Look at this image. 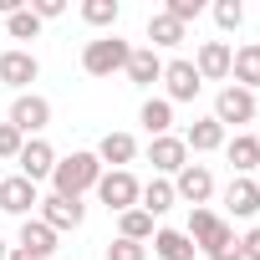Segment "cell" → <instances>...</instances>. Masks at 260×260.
I'll list each match as a JSON object with an SVG mask.
<instances>
[{
  "mask_svg": "<svg viewBox=\"0 0 260 260\" xmlns=\"http://www.w3.org/2000/svg\"><path fill=\"white\" fill-rule=\"evenodd\" d=\"M102 174H107V169L97 164V153H67V158H56V169H51V194L82 199L87 189H97Z\"/></svg>",
  "mask_w": 260,
  "mask_h": 260,
  "instance_id": "6da1fadb",
  "label": "cell"
},
{
  "mask_svg": "<svg viewBox=\"0 0 260 260\" xmlns=\"http://www.w3.org/2000/svg\"><path fill=\"white\" fill-rule=\"evenodd\" d=\"M127 56H133V46H127L122 36H97V41H87L82 67H87V77H112V72L127 67Z\"/></svg>",
  "mask_w": 260,
  "mask_h": 260,
  "instance_id": "7a4b0ae2",
  "label": "cell"
},
{
  "mask_svg": "<svg viewBox=\"0 0 260 260\" xmlns=\"http://www.w3.org/2000/svg\"><path fill=\"white\" fill-rule=\"evenodd\" d=\"M138 194H143V184L127 174V169H107L102 179H97V199L112 209V214H122V209H138Z\"/></svg>",
  "mask_w": 260,
  "mask_h": 260,
  "instance_id": "3957f363",
  "label": "cell"
},
{
  "mask_svg": "<svg viewBox=\"0 0 260 260\" xmlns=\"http://www.w3.org/2000/svg\"><path fill=\"white\" fill-rule=\"evenodd\" d=\"M189 240H194V250H204V255H214L224 240H235V224L230 219H219L214 209H194L189 214V230H184Z\"/></svg>",
  "mask_w": 260,
  "mask_h": 260,
  "instance_id": "277c9868",
  "label": "cell"
},
{
  "mask_svg": "<svg viewBox=\"0 0 260 260\" xmlns=\"http://www.w3.org/2000/svg\"><path fill=\"white\" fill-rule=\"evenodd\" d=\"M209 194H214V174H209L204 164H184V169L174 174V199H184L189 209H204Z\"/></svg>",
  "mask_w": 260,
  "mask_h": 260,
  "instance_id": "5b68a950",
  "label": "cell"
},
{
  "mask_svg": "<svg viewBox=\"0 0 260 260\" xmlns=\"http://www.w3.org/2000/svg\"><path fill=\"white\" fill-rule=\"evenodd\" d=\"M214 122L219 127H240V122H255V92H245V87H224L219 97H214Z\"/></svg>",
  "mask_w": 260,
  "mask_h": 260,
  "instance_id": "8992f818",
  "label": "cell"
},
{
  "mask_svg": "<svg viewBox=\"0 0 260 260\" xmlns=\"http://www.w3.org/2000/svg\"><path fill=\"white\" fill-rule=\"evenodd\" d=\"M16 133L26 138V133H41V127L51 122V102L46 97H36V92H21L16 102H11V117H6Z\"/></svg>",
  "mask_w": 260,
  "mask_h": 260,
  "instance_id": "52a82bcc",
  "label": "cell"
},
{
  "mask_svg": "<svg viewBox=\"0 0 260 260\" xmlns=\"http://www.w3.org/2000/svg\"><path fill=\"white\" fill-rule=\"evenodd\" d=\"M36 209H41L36 219H41V224H51L56 235H61V230H82V219H87L82 199H61V194H46V199H41Z\"/></svg>",
  "mask_w": 260,
  "mask_h": 260,
  "instance_id": "ba28073f",
  "label": "cell"
},
{
  "mask_svg": "<svg viewBox=\"0 0 260 260\" xmlns=\"http://www.w3.org/2000/svg\"><path fill=\"white\" fill-rule=\"evenodd\" d=\"M36 77H41V61H36L31 51H21V46H11V51H0V82H6V87L26 92V87H31Z\"/></svg>",
  "mask_w": 260,
  "mask_h": 260,
  "instance_id": "9c48e42d",
  "label": "cell"
},
{
  "mask_svg": "<svg viewBox=\"0 0 260 260\" xmlns=\"http://www.w3.org/2000/svg\"><path fill=\"white\" fill-rule=\"evenodd\" d=\"M36 204H41V194H36V184H31V179H21V174L0 179V209H6V214L31 219V209H36Z\"/></svg>",
  "mask_w": 260,
  "mask_h": 260,
  "instance_id": "30bf717a",
  "label": "cell"
},
{
  "mask_svg": "<svg viewBox=\"0 0 260 260\" xmlns=\"http://www.w3.org/2000/svg\"><path fill=\"white\" fill-rule=\"evenodd\" d=\"M148 164H153V174H158V179L179 174V169L189 164V148H184V138H174V133L153 138V143H148Z\"/></svg>",
  "mask_w": 260,
  "mask_h": 260,
  "instance_id": "8fae6325",
  "label": "cell"
},
{
  "mask_svg": "<svg viewBox=\"0 0 260 260\" xmlns=\"http://www.w3.org/2000/svg\"><path fill=\"white\" fill-rule=\"evenodd\" d=\"M230 56H235V46H230V41H204V46H199V56H194L199 82H224V77H230Z\"/></svg>",
  "mask_w": 260,
  "mask_h": 260,
  "instance_id": "7c38bea8",
  "label": "cell"
},
{
  "mask_svg": "<svg viewBox=\"0 0 260 260\" xmlns=\"http://www.w3.org/2000/svg\"><path fill=\"white\" fill-rule=\"evenodd\" d=\"M164 87H169V102H194L204 82H199L194 61H164Z\"/></svg>",
  "mask_w": 260,
  "mask_h": 260,
  "instance_id": "4fadbf2b",
  "label": "cell"
},
{
  "mask_svg": "<svg viewBox=\"0 0 260 260\" xmlns=\"http://www.w3.org/2000/svg\"><path fill=\"white\" fill-rule=\"evenodd\" d=\"M21 179H31V184H41V179H51V169H56V148L46 143V138H31L26 148H21Z\"/></svg>",
  "mask_w": 260,
  "mask_h": 260,
  "instance_id": "5bb4252c",
  "label": "cell"
},
{
  "mask_svg": "<svg viewBox=\"0 0 260 260\" xmlns=\"http://www.w3.org/2000/svg\"><path fill=\"white\" fill-rule=\"evenodd\" d=\"M127 82L133 87H153V82H164V56L153 51V46H133V56H127Z\"/></svg>",
  "mask_w": 260,
  "mask_h": 260,
  "instance_id": "9a60e30c",
  "label": "cell"
},
{
  "mask_svg": "<svg viewBox=\"0 0 260 260\" xmlns=\"http://www.w3.org/2000/svg\"><path fill=\"white\" fill-rule=\"evenodd\" d=\"M224 209H230V219H250V214H260V184H255V179H230V189H224Z\"/></svg>",
  "mask_w": 260,
  "mask_h": 260,
  "instance_id": "2e32d148",
  "label": "cell"
},
{
  "mask_svg": "<svg viewBox=\"0 0 260 260\" xmlns=\"http://www.w3.org/2000/svg\"><path fill=\"white\" fill-rule=\"evenodd\" d=\"M230 77H235V87H245V92L260 87V41L235 46V56H230Z\"/></svg>",
  "mask_w": 260,
  "mask_h": 260,
  "instance_id": "e0dca14e",
  "label": "cell"
},
{
  "mask_svg": "<svg viewBox=\"0 0 260 260\" xmlns=\"http://www.w3.org/2000/svg\"><path fill=\"white\" fill-rule=\"evenodd\" d=\"M133 158H138V138H133V133H107V138L97 143V164H102V169H107V164H112V169H127Z\"/></svg>",
  "mask_w": 260,
  "mask_h": 260,
  "instance_id": "ac0fdd59",
  "label": "cell"
},
{
  "mask_svg": "<svg viewBox=\"0 0 260 260\" xmlns=\"http://www.w3.org/2000/svg\"><path fill=\"white\" fill-rule=\"evenodd\" d=\"M224 153L235 164V179H250V169H260V138H250V133H235L224 143Z\"/></svg>",
  "mask_w": 260,
  "mask_h": 260,
  "instance_id": "d6986e66",
  "label": "cell"
},
{
  "mask_svg": "<svg viewBox=\"0 0 260 260\" xmlns=\"http://www.w3.org/2000/svg\"><path fill=\"white\" fill-rule=\"evenodd\" d=\"M16 250H31V255L51 260V250H56V230H51V224H41V219L31 214V219H21V245H16Z\"/></svg>",
  "mask_w": 260,
  "mask_h": 260,
  "instance_id": "ffe728a7",
  "label": "cell"
},
{
  "mask_svg": "<svg viewBox=\"0 0 260 260\" xmlns=\"http://www.w3.org/2000/svg\"><path fill=\"white\" fill-rule=\"evenodd\" d=\"M184 148H189V153H214V148H224V127H219L214 117H199V122H189Z\"/></svg>",
  "mask_w": 260,
  "mask_h": 260,
  "instance_id": "44dd1931",
  "label": "cell"
},
{
  "mask_svg": "<svg viewBox=\"0 0 260 260\" xmlns=\"http://www.w3.org/2000/svg\"><path fill=\"white\" fill-rule=\"evenodd\" d=\"M153 255L158 260H194V240L184 230H153Z\"/></svg>",
  "mask_w": 260,
  "mask_h": 260,
  "instance_id": "7402d4cb",
  "label": "cell"
},
{
  "mask_svg": "<svg viewBox=\"0 0 260 260\" xmlns=\"http://www.w3.org/2000/svg\"><path fill=\"white\" fill-rule=\"evenodd\" d=\"M138 122L148 127V138H164L169 127H174V102H169V97H148L143 112H138Z\"/></svg>",
  "mask_w": 260,
  "mask_h": 260,
  "instance_id": "603a6c76",
  "label": "cell"
},
{
  "mask_svg": "<svg viewBox=\"0 0 260 260\" xmlns=\"http://www.w3.org/2000/svg\"><path fill=\"white\" fill-rule=\"evenodd\" d=\"M117 240H133V245L153 240V214L148 209H122L117 214Z\"/></svg>",
  "mask_w": 260,
  "mask_h": 260,
  "instance_id": "cb8c5ba5",
  "label": "cell"
},
{
  "mask_svg": "<svg viewBox=\"0 0 260 260\" xmlns=\"http://www.w3.org/2000/svg\"><path fill=\"white\" fill-rule=\"evenodd\" d=\"M138 209H148L153 219L169 214V209H174V184H169V179H148L143 194H138Z\"/></svg>",
  "mask_w": 260,
  "mask_h": 260,
  "instance_id": "d4e9b609",
  "label": "cell"
},
{
  "mask_svg": "<svg viewBox=\"0 0 260 260\" xmlns=\"http://www.w3.org/2000/svg\"><path fill=\"white\" fill-rule=\"evenodd\" d=\"M148 41H153V51H158V46H179V41H184V26H179L169 11H158V16H148Z\"/></svg>",
  "mask_w": 260,
  "mask_h": 260,
  "instance_id": "484cf974",
  "label": "cell"
},
{
  "mask_svg": "<svg viewBox=\"0 0 260 260\" xmlns=\"http://www.w3.org/2000/svg\"><path fill=\"white\" fill-rule=\"evenodd\" d=\"M6 31H11V41H36V36H41V21H36V11L26 6V11L6 16Z\"/></svg>",
  "mask_w": 260,
  "mask_h": 260,
  "instance_id": "4316f807",
  "label": "cell"
},
{
  "mask_svg": "<svg viewBox=\"0 0 260 260\" xmlns=\"http://www.w3.org/2000/svg\"><path fill=\"white\" fill-rule=\"evenodd\" d=\"M117 0H87V6H82V21L87 26H117Z\"/></svg>",
  "mask_w": 260,
  "mask_h": 260,
  "instance_id": "83f0119b",
  "label": "cell"
},
{
  "mask_svg": "<svg viewBox=\"0 0 260 260\" xmlns=\"http://www.w3.org/2000/svg\"><path fill=\"white\" fill-rule=\"evenodd\" d=\"M214 26L219 31H240L245 26V6H240V0H219V6H214Z\"/></svg>",
  "mask_w": 260,
  "mask_h": 260,
  "instance_id": "f1b7e54d",
  "label": "cell"
},
{
  "mask_svg": "<svg viewBox=\"0 0 260 260\" xmlns=\"http://www.w3.org/2000/svg\"><path fill=\"white\" fill-rule=\"evenodd\" d=\"M164 11H169L179 26H189V21H199V16H204V0H169Z\"/></svg>",
  "mask_w": 260,
  "mask_h": 260,
  "instance_id": "f546056e",
  "label": "cell"
},
{
  "mask_svg": "<svg viewBox=\"0 0 260 260\" xmlns=\"http://www.w3.org/2000/svg\"><path fill=\"white\" fill-rule=\"evenodd\" d=\"M107 260H148V245H133V240H112V245H107Z\"/></svg>",
  "mask_w": 260,
  "mask_h": 260,
  "instance_id": "4dcf8cb0",
  "label": "cell"
},
{
  "mask_svg": "<svg viewBox=\"0 0 260 260\" xmlns=\"http://www.w3.org/2000/svg\"><path fill=\"white\" fill-rule=\"evenodd\" d=\"M21 148H26V138L16 133L11 122H0V158H21Z\"/></svg>",
  "mask_w": 260,
  "mask_h": 260,
  "instance_id": "1f68e13d",
  "label": "cell"
},
{
  "mask_svg": "<svg viewBox=\"0 0 260 260\" xmlns=\"http://www.w3.org/2000/svg\"><path fill=\"white\" fill-rule=\"evenodd\" d=\"M31 11H36V21H56V16L67 11V0H36Z\"/></svg>",
  "mask_w": 260,
  "mask_h": 260,
  "instance_id": "d6a6232c",
  "label": "cell"
},
{
  "mask_svg": "<svg viewBox=\"0 0 260 260\" xmlns=\"http://www.w3.org/2000/svg\"><path fill=\"white\" fill-rule=\"evenodd\" d=\"M240 255H245V260H260V224H255V230L240 240Z\"/></svg>",
  "mask_w": 260,
  "mask_h": 260,
  "instance_id": "836d02e7",
  "label": "cell"
},
{
  "mask_svg": "<svg viewBox=\"0 0 260 260\" xmlns=\"http://www.w3.org/2000/svg\"><path fill=\"white\" fill-rule=\"evenodd\" d=\"M209 260H245V255H240V240H224V245H219Z\"/></svg>",
  "mask_w": 260,
  "mask_h": 260,
  "instance_id": "e575fe53",
  "label": "cell"
},
{
  "mask_svg": "<svg viewBox=\"0 0 260 260\" xmlns=\"http://www.w3.org/2000/svg\"><path fill=\"white\" fill-rule=\"evenodd\" d=\"M11 260H41V255H31V250H11Z\"/></svg>",
  "mask_w": 260,
  "mask_h": 260,
  "instance_id": "d590c367",
  "label": "cell"
},
{
  "mask_svg": "<svg viewBox=\"0 0 260 260\" xmlns=\"http://www.w3.org/2000/svg\"><path fill=\"white\" fill-rule=\"evenodd\" d=\"M0 260H11V245H6V240H0Z\"/></svg>",
  "mask_w": 260,
  "mask_h": 260,
  "instance_id": "8d00e7d4",
  "label": "cell"
}]
</instances>
